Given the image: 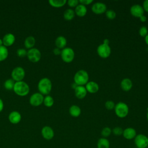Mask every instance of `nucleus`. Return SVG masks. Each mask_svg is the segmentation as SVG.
I'll return each mask as SVG.
<instances>
[{
    "label": "nucleus",
    "instance_id": "f257e3e1",
    "mask_svg": "<svg viewBox=\"0 0 148 148\" xmlns=\"http://www.w3.org/2000/svg\"><path fill=\"white\" fill-rule=\"evenodd\" d=\"M38 89L40 93L43 95H49L52 89V83L48 77L40 79L38 83Z\"/></svg>",
    "mask_w": 148,
    "mask_h": 148
},
{
    "label": "nucleus",
    "instance_id": "f03ea898",
    "mask_svg": "<svg viewBox=\"0 0 148 148\" xmlns=\"http://www.w3.org/2000/svg\"><path fill=\"white\" fill-rule=\"evenodd\" d=\"M13 90L19 96H25L29 92V87L28 83L23 80L15 82Z\"/></svg>",
    "mask_w": 148,
    "mask_h": 148
},
{
    "label": "nucleus",
    "instance_id": "7ed1b4c3",
    "mask_svg": "<svg viewBox=\"0 0 148 148\" xmlns=\"http://www.w3.org/2000/svg\"><path fill=\"white\" fill-rule=\"evenodd\" d=\"M89 76L87 71L80 69L77 71L73 77L74 83L77 86H84L88 82Z\"/></svg>",
    "mask_w": 148,
    "mask_h": 148
},
{
    "label": "nucleus",
    "instance_id": "20e7f679",
    "mask_svg": "<svg viewBox=\"0 0 148 148\" xmlns=\"http://www.w3.org/2000/svg\"><path fill=\"white\" fill-rule=\"evenodd\" d=\"M114 109L116 116L119 118L125 117L129 113V108L127 104L123 102H119L116 104Z\"/></svg>",
    "mask_w": 148,
    "mask_h": 148
},
{
    "label": "nucleus",
    "instance_id": "39448f33",
    "mask_svg": "<svg viewBox=\"0 0 148 148\" xmlns=\"http://www.w3.org/2000/svg\"><path fill=\"white\" fill-rule=\"evenodd\" d=\"M61 57L62 60L66 63L71 62L75 58V52L73 49L66 47L61 50Z\"/></svg>",
    "mask_w": 148,
    "mask_h": 148
},
{
    "label": "nucleus",
    "instance_id": "423d86ee",
    "mask_svg": "<svg viewBox=\"0 0 148 148\" xmlns=\"http://www.w3.org/2000/svg\"><path fill=\"white\" fill-rule=\"evenodd\" d=\"M25 75L24 69L20 66H17L14 68L11 72L12 79L15 82L21 81L23 80Z\"/></svg>",
    "mask_w": 148,
    "mask_h": 148
},
{
    "label": "nucleus",
    "instance_id": "0eeeda50",
    "mask_svg": "<svg viewBox=\"0 0 148 148\" xmlns=\"http://www.w3.org/2000/svg\"><path fill=\"white\" fill-rule=\"evenodd\" d=\"M27 57L30 61L32 62H36L40 60L42 54L38 49L33 47L28 50Z\"/></svg>",
    "mask_w": 148,
    "mask_h": 148
},
{
    "label": "nucleus",
    "instance_id": "6e6552de",
    "mask_svg": "<svg viewBox=\"0 0 148 148\" xmlns=\"http://www.w3.org/2000/svg\"><path fill=\"white\" fill-rule=\"evenodd\" d=\"M97 51L98 55L100 57L106 58L109 57L111 54V48L109 46V45L102 43L98 46Z\"/></svg>",
    "mask_w": 148,
    "mask_h": 148
},
{
    "label": "nucleus",
    "instance_id": "1a4fd4ad",
    "mask_svg": "<svg viewBox=\"0 0 148 148\" xmlns=\"http://www.w3.org/2000/svg\"><path fill=\"white\" fill-rule=\"evenodd\" d=\"M134 143L137 148H147L148 137L144 134H138L134 138Z\"/></svg>",
    "mask_w": 148,
    "mask_h": 148
},
{
    "label": "nucleus",
    "instance_id": "9d476101",
    "mask_svg": "<svg viewBox=\"0 0 148 148\" xmlns=\"http://www.w3.org/2000/svg\"><path fill=\"white\" fill-rule=\"evenodd\" d=\"M44 96L39 92L33 93L29 97V102L30 104L34 106H38L43 102Z\"/></svg>",
    "mask_w": 148,
    "mask_h": 148
},
{
    "label": "nucleus",
    "instance_id": "9b49d317",
    "mask_svg": "<svg viewBox=\"0 0 148 148\" xmlns=\"http://www.w3.org/2000/svg\"><path fill=\"white\" fill-rule=\"evenodd\" d=\"M92 12L96 14H101L106 12L107 7L105 3L101 2H97L93 3L91 6Z\"/></svg>",
    "mask_w": 148,
    "mask_h": 148
},
{
    "label": "nucleus",
    "instance_id": "f8f14e48",
    "mask_svg": "<svg viewBox=\"0 0 148 148\" xmlns=\"http://www.w3.org/2000/svg\"><path fill=\"white\" fill-rule=\"evenodd\" d=\"M144 9L139 4H134L130 8V13L132 16L135 17L139 18L144 15Z\"/></svg>",
    "mask_w": 148,
    "mask_h": 148
},
{
    "label": "nucleus",
    "instance_id": "ddd939ff",
    "mask_svg": "<svg viewBox=\"0 0 148 148\" xmlns=\"http://www.w3.org/2000/svg\"><path fill=\"white\" fill-rule=\"evenodd\" d=\"M41 134L43 138L46 140H50L54 136V132L51 127L48 125L44 126L41 130Z\"/></svg>",
    "mask_w": 148,
    "mask_h": 148
},
{
    "label": "nucleus",
    "instance_id": "4468645a",
    "mask_svg": "<svg viewBox=\"0 0 148 148\" xmlns=\"http://www.w3.org/2000/svg\"><path fill=\"white\" fill-rule=\"evenodd\" d=\"M3 45L6 47L10 46L15 42V36L13 33L8 32L5 34L2 38Z\"/></svg>",
    "mask_w": 148,
    "mask_h": 148
},
{
    "label": "nucleus",
    "instance_id": "2eb2a0df",
    "mask_svg": "<svg viewBox=\"0 0 148 148\" xmlns=\"http://www.w3.org/2000/svg\"><path fill=\"white\" fill-rule=\"evenodd\" d=\"M8 119L11 123L16 124L20 122L21 120V115L18 111L13 110L9 114Z\"/></svg>",
    "mask_w": 148,
    "mask_h": 148
},
{
    "label": "nucleus",
    "instance_id": "dca6fc26",
    "mask_svg": "<svg viewBox=\"0 0 148 148\" xmlns=\"http://www.w3.org/2000/svg\"><path fill=\"white\" fill-rule=\"evenodd\" d=\"M75 95L78 99H83L87 94V90L84 86H77L75 89Z\"/></svg>",
    "mask_w": 148,
    "mask_h": 148
},
{
    "label": "nucleus",
    "instance_id": "f3484780",
    "mask_svg": "<svg viewBox=\"0 0 148 148\" xmlns=\"http://www.w3.org/2000/svg\"><path fill=\"white\" fill-rule=\"evenodd\" d=\"M136 135V130L132 127H128L123 130V137L127 140H131L134 139Z\"/></svg>",
    "mask_w": 148,
    "mask_h": 148
},
{
    "label": "nucleus",
    "instance_id": "a211bd4d",
    "mask_svg": "<svg viewBox=\"0 0 148 148\" xmlns=\"http://www.w3.org/2000/svg\"><path fill=\"white\" fill-rule=\"evenodd\" d=\"M85 86L87 92H90L91 94L96 93L98 91L99 88L98 84L94 81H88Z\"/></svg>",
    "mask_w": 148,
    "mask_h": 148
},
{
    "label": "nucleus",
    "instance_id": "6ab92c4d",
    "mask_svg": "<svg viewBox=\"0 0 148 148\" xmlns=\"http://www.w3.org/2000/svg\"><path fill=\"white\" fill-rule=\"evenodd\" d=\"M120 87L123 91H128L132 87V82L129 78H124L121 81Z\"/></svg>",
    "mask_w": 148,
    "mask_h": 148
},
{
    "label": "nucleus",
    "instance_id": "aec40b11",
    "mask_svg": "<svg viewBox=\"0 0 148 148\" xmlns=\"http://www.w3.org/2000/svg\"><path fill=\"white\" fill-rule=\"evenodd\" d=\"M67 44V40L62 35H60L57 36L55 40V45L56 47H58L60 49H63L66 47Z\"/></svg>",
    "mask_w": 148,
    "mask_h": 148
},
{
    "label": "nucleus",
    "instance_id": "412c9836",
    "mask_svg": "<svg viewBox=\"0 0 148 148\" xmlns=\"http://www.w3.org/2000/svg\"><path fill=\"white\" fill-rule=\"evenodd\" d=\"M75 14H76L79 17H84L87 12V8L85 5L79 3L74 10Z\"/></svg>",
    "mask_w": 148,
    "mask_h": 148
},
{
    "label": "nucleus",
    "instance_id": "4be33fe9",
    "mask_svg": "<svg viewBox=\"0 0 148 148\" xmlns=\"http://www.w3.org/2000/svg\"><path fill=\"white\" fill-rule=\"evenodd\" d=\"M69 113L71 116L73 117H77L81 114V109L76 105H72L69 109Z\"/></svg>",
    "mask_w": 148,
    "mask_h": 148
},
{
    "label": "nucleus",
    "instance_id": "5701e85b",
    "mask_svg": "<svg viewBox=\"0 0 148 148\" xmlns=\"http://www.w3.org/2000/svg\"><path fill=\"white\" fill-rule=\"evenodd\" d=\"M24 44L25 48L28 49L33 48L35 44V38L33 36H28L25 39Z\"/></svg>",
    "mask_w": 148,
    "mask_h": 148
},
{
    "label": "nucleus",
    "instance_id": "b1692460",
    "mask_svg": "<svg viewBox=\"0 0 148 148\" xmlns=\"http://www.w3.org/2000/svg\"><path fill=\"white\" fill-rule=\"evenodd\" d=\"M97 148H109L110 142L109 140L105 138H101L98 140L97 144Z\"/></svg>",
    "mask_w": 148,
    "mask_h": 148
},
{
    "label": "nucleus",
    "instance_id": "393cba45",
    "mask_svg": "<svg viewBox=\"0 0 148 148\" xmlns=\"http://www.w3.org/2000/svg\"><path fill=\"white\" fill-rule=\"evenodd\" d=\"M75 16V13L74 10L72 9H68L65 10L63 14V16L65 20L67 21H70L73 19Z\"/></svg>",
    "mask_w": 148,
    "mask_h": 148
},
{
    "label": "nucleus",
    "instance_id": "a878e982",
    "mask_svg": "<svg viewBox=\"0 0 148 148\" xmlns=\"http://www.w3.org/2000/svg\"><path fill=\"white\" fill-rule=\"evenodd\" d=\"M9 55V51L7 47L4 45L0 46V61L5 60Z\"/></svg>",
    "mask_w": 148,
    "mask_h": 148
},
{
    "label": "nucleus",
    "instance_id": "bb28decb",
    "mask_svg": "<svg viewBox=\"0 0 148 148\" xmlns=\"http://www.w3.org/2000/svg\"><path fill=\"white\" fill-rule=\"evenodd\" d=\"M67 2L66 0H49V4L54 8H61Z\"/></svg>",
    "mask_w": 148,
    "mask_h": 148
},
{
    "label": "nucleus",
    "instance_id": "cd10ccee",
    "mask_svg": "<svg viewBox=\"0 0 148 148\" xmlns=\"http://www.w3.org/2000/svg\"><path fill=\"white\" fill-rule=\"evenodd\" d=\"M54 101L53 98L50 95H47L45 97H44V99H43V104L46 106V107H51L53 104H54Z\"/></svg>",
    "mask_w": 148,
    "mask_h": 148
},
{
    "label": "nucleus",
    "instance_id": "c85d7f7f",
    "mask_svg": "<svg viewBox=\"0 0 148 148\" xmlns=\"http://www.w3.org/2000/svg\"><path fill=\"white\" fill-rule=\"evenodd\" d=\"M14 83H15V81H14L12 78H9L6 79L4 82L3 86L6 90H13Z\"/></svg>",
    "mask_w": 148,
    "mask_h": 148
},
{
    "label": "nucleus",
    "instance_id": "c756f323",
    "mask_svg": "<svg viewBox=\"0 0 148 148\" xmlns=\"http://www.w3.org/2000/svg\"><path fill=\"white\" fill-rule=\"evenodd\" d=\"M112 133V130L110 128L108 127H104L102 131H101V135L103 138H106L107 137H108Z\"/></svg>",
    "mask_w": 148,
    "mask_h": 148
},
{
    "label": "nucleus",
    "instance_id": "7c9ffc66",
    "mask_svg": "<svg viewBox=\"0 0 148 148\" xmlns=\"http://www.w3.org/2000/svg\"><path fill=\"white\" fill-rule=\"evenodd\" d=\"M105 15L106 17L109 20H113L116 17V12L112 9L107 10L105 12Z\"/></svg>",
    "mask_w": 148,
    "mask_h": 148
},
{
    "label": "nucleus",
    "instance_id": "2f4dec72",
    "mask_svg": "<svg viewBox=\"0 0 148 148\" xmlns=\"http://www.w3.org/2000/svg\"><path fill=\"white\" fill-rule=\"evenodd\" d=\"M112 132L116 136H120L123 135V130L120 127H115L112 130Z\"/></svg>",
    "mask_w": 148,
    "mask_h": 148
},
{
    "label": "nucleus",
    "instance_id": "473e14b6",
    "mask_svg": "<svg viewBox=\"0 0 148 148\" xmlns=\"http://www.w3.org/2000/svg\"><path fill=\"white\" fill-rule=\"evenodd\" d=\"M139 34L140 36L145 38L148 34V29L147 27L144 25L140 27L139 29Z\"/></svg>",
    "mask_w": 148,
    "mask_h": 148
},
{
    "label": "nucleus",
    "instance_id": "72a5a7b5",
    "mask_svg": "<svg viewBox=\"0 0 148 148\" xmlns=\"http://www.w3.org/2000/svg\"><path fill=\"white\" fill-rule=\"evenodd\" d=\"M115 105H115L114 102L111 100H108V101H106V102L105 103V106L108 110H112V109H114Z\"/></svg>",
    "mask_w": 148,
    "mask_h": 148
},
{
    "label": "nucleus",
    "instance_id": "f704fd0d",
    "mask_svg": "<svg viewBox=\"0 0 148 148\" xmlns=\"http://www.w3.org/2000/svg\"><path fill=\"white\" fill-rule=\"evenodd\" d=\"M17 55L20 57H23L25 56H27V50L24 48H19L16 51Z\"/></svg>",
    "mask_w": 148,
    "mask_h": 148
},
{
    "label": "nucleus",
    "instance_id": "c9c22d12",
    "mask_svg": "<svg viewBox=\"0 0 148 148\" xmlns=\"http://www.w3.org/2000/svg\"><path fill=\"white\" fill-rule=\"evenodd\" d=\"M67 3L70 7L75 8L79 4V0H68L67 1Z\"/></svg>",
    "mask_w": 148,
    "mask_h": 148
},
{
    "label": "nucleus",
    "instance_id": "e433bc0d",
    "mask_svg": "<svg viewBox=\"0 0 148 148\" xmlns=\"http://www.w3.org/2000/svg\"><path fill=\"white\" fill-rule=\"evenodd\" d=\"M79 3L83 5H88L93 2V0H79Z\"/></svg>",
    "mask_w": 148,
    "mask_h": 148
},
{
    "label": "nucleus",
    "instance_id": "4c0bfd02",
    "mask_svg": "<svg viewBox=\"0 0 148 148\" xmlns=\"http://www.w3.org/2000/svg\"><path fill=\"white\" fill-rule=\"evenodd\" d=\"M142 7L144 9V11L148 12V0H145L143 1Z\"/></svg>",
    "mask_w": 148,
    "mask_h": 148
},
{
    "label": "nucleus",
    "instance_id": "58836bf2",
    "mask_svg": "<svg viewBox=\"0 0 148 148\" xmlns=\"http://www.w3.org/2000/svg\"><path fill=\"white\" fill-rule=\"evenodd\" d=\"M53 52L54 53V54H55L56 56H58V55H60L61 54V50L58 47H55L53 50Z\"/></svg>",
    "mask_w": 148,
    "mask_h": 148
},
{
    "label": "nucleus",
    "instance_id": "ea45409f",
    "mask_svg": "<svg viewBox=\"0 0 148 148\" xmlns=\"http://www.w3.org/2000/svg\"><path fill=\"white\" fill-rule=\"evenodd\" d=\"M4 108V103L1 98H0V112L2 111Z\"/></svg>",
    "mask_w": 148,
    "mask_h": 148
},
{
    "label": "nucleus",
    "instance_id": "a19ab883",
    "mask_svg": "<svg viewBox=\"0 0 148 148\" xmlns=\"http://www.w3.org/2000/svg\"><path fill=\"white\" fill-rule=\"evenodd\" d=\"M139 20L142 22H145L147 20V17L145 15H143L139 17Z\"/></svg>",
    "mask_w": 148,
    "mask_h": 148
},
{
    "label": "nucleus",
    "instance_id": "79ce46f5",
    "mask_svg": "<svg viewBox=\"0 0 148 148\" xmlns=\"http://www.w3.org/2000/svg\"><path fill=\"white\" fill-rule=\"evenodd\" d=\"M103 43H105V44H109V40L108 39H105L103 40Z\"/></svg>",
    "mask_w": 148,
    "mask_h": 148
},
{
    "label": "nucleus",
    "instance_id": "37998d69",
    "mask_svg": "<svg viewBox=\"0 0 148 148\" xmlns=\"http://www.w3.org/2000/svg\"><path fill=\"white\" fill-rule=\"evenodd\" d=\"M145 43H146V45L148 46V34L145 37Z\"/></svg>",
    "mask_w": 148,
    "mask_h": 148
},
{
    "label": "nucleus",
    "instance_id": "c03bdc74",
    "mask_svg": "<svg viewBox=\"0 0 148 148\" xmlns=\"http://www.w3.org/2000/svg\"><path fill=\"white\" fill-rule=\"evenodd\" d=\"M72 86V88H73V89H75V88L77 86V85H76L75 83H73L72 84V86Z\"/></svg>",
    "mask_w": 148,
    "mask_h": 148
},
{
    "label": "nucleus",
    "instance_id": "a18cd8bd",
    "mask_svg": "<svg viewBox=\"0 0 148 148\" xmlns=\"http://www.w3.org/2000/svg\"><path fill=\"white\" fill-rule=\"evenodd\" d=\"M3 45V41H2V39L0 38V46Z\"/></svg>",
    "mask_w": 148,
    "mask_h": 148
},
{
    "label": "nucleus",
    "instance_id": "49530a36",
    "mask_svg": "<svg viewBox=\"0 0 148 148\" xmlns=\"http://www.w3.org/2000/svg\"><path fill=\"white\" fill-rule=\"evenodd\" d=\"M147 109V114H146V118H147V120L148 121V108Z\"/></svg>",
    "mask_w": 148,
    "mask_h": 148
},
{
    "label": "nucleus",
    "instance_id": "de8ad7c7",
    "mask_svg": "<svg viewBox=\"0 0 148 148\" xmlns=\"http://www.w3.org/2000/svg\"><path fill=\"white\" fill-rule=\"evenodd\" d=\"M147 148H148V146H147Z\"/></svg>",
    "mask_w": 148,
    "mask_h": 148
}]
</instances>
